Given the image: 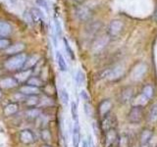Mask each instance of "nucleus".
I'll return each mask as SVG.
<instances>
[{"instance_id":"5","label":"nucleus","mask_w":157,"mask_h":147,"mask_svg":"<svg viewBox=\"0 0 157 147\" xmlns=\"http://www.w3.org/2000/svg\"><path fill=\"white\" fill-rule=\"evenodd\" d=\"M72 143L74 147H80L81 143V129L78 122H75L73 127V134H72Z\"/></svg>"},{"instance_id":"19","label":"nucleus","mask_w":157,"mask_h":147,"mask_svg":"<svg viewBox=\"0 0 157 147\" xmlns=\"http://www.w3.org/2000/svg\"><path fill=\"white\" fill-rule=\"evenodd\" d=\"M148 98L145 97L144 94H140L139 96H136L135 98V100H134V105L135 106H140V107H142V106H144L146 105L147 103H148Z\"/></svg>"},{"instance_id":"47","label":"nucleus","mask_w":157,"mask_h":147,"mask_svg":"<svg viewBox=\"0 0 157 147\" xmlns=\"http://www.w3.org/2000/svg\"><path fill=\"white\" fill-rule=\"evenodd\" d=\"M0 97H1V92H0Z\"/></svg>"},{"instance_id":"7","label":"nucleus","mask_w":157,"mask_h":147,"mask_svg":"<svg viewBox=\"0 0 157 147\" xmlns=\"http://www.w3.org/2000/svg\"><path fill=\"white\" fill-rule=\"evenodd\" d=\"M124 72H125V69L122 65H117L115 66V68L111 69L110 71V75H109V80L110 81H118L124 76Z\"/></svg>"},{"instance_id":"26","label":"nucleus","mask_w":157,"mask_h":147,"mask_svg":"<svg viewBox=\"0 0 157 147\" xmlns=\"http://www.w3.org/2000/svg\"><path fill=\"white\" fill-rule=\"evenodd\" d=\"M149 121L152 123L157 122V103L152 105L149 111Z\"/></svg>"},{"instance_id":"22","label":"nucleus","mask_w":157,"mask_h":147,"mask_svg":"<svg viewBox=\"0 0 157 147\" xmlns=\"http://www.w3.org/2000/svg\"><path fill=\"white\" fill-rule=\"evenodd\" d=\"M31 15V17L33 18V20H44V14L40 11L39 9L37 8H33L32 9V14H29Z\"/></svg>"},{"instance_id":"20","label":"nucleus","mask_w":157,"mask_h":147,"mask_svg":"<svg viewBox=\"0 0 157 147\" xmlns=\"http://www.w3.org/2000/svg\"><path fill=\"white\" fill-rule=\"evenodd\" d=\"M11 32V27L6 22L0 21V36H5Z\"/></svg>"},{"instance_id":"30","label":"nucleus","mask_w":157,"mask_h":147,"mask_svg":"<svg viewBox=\"0 0 157 147\" xmlns=\"http://www.w3.org/2000/svg\"><path fill=\"white\" fill-rule=\"evenodd\" d=\"M38 59H39V57H38L37 55L32 56L31 58L29 59V60L26 61V63H25V65H24V66L26 67L27 69H28V68H31V67H33V65H36V62L38 61Z\"/></svg>"},{"instance_id":"15","label":"nucleus","mask_w":157,"mask_h":147,"mask_svg":"<svg viewBox=\"0 0 157 147\" xmlns=\"http://www.w3.org/2000/svg\"><path fill=\"white\" fill-rule=\"evenodd\" d=\"M152 136H153V134H152V131L150 130H144V131L141 132V135H140V142L142 145H146L148 142L151 140Z\"/></svg>"},{"instance_id":"9","label":"nucleus","mask_w":157,"mask_h":147,"mask_svg":"<svg viewBox=\"0 0 157 147\" xmlns=\"http://www.w3.org/2000/svg\"><path fill=\"white\" fill-rule=\"evenodd\" d=\"M109 36H101L100 38H98L97 40L94 42L92 46V51L94 53H98L100 52L102 49H104L105 46L108 44V41H109Z\"/></svg>"},{"instance_id":"33","label":"nucleus","mask_w":157,"mask_h":147,"mask_svg":"<svg viewBox=\"0 0 157 147\" xmlns=\"http://www.w3.org/2000/svg\"><path fill=\"white\" fill-rule=\"evenodd\" d=\"M36 3L37 6H39L40 8L45 10L46 12H48L49 8H48V3H47L46 0H36Z\"/></svg>"},{"instance_id":"10","label":"nucleus","mask_w":157,"mask_h":147,"mask_svg":"<svg viewBox=\"0 0 157 147\" xmlns=\"http://www.w3.org/2000/svg\"><path fill=\"white\" fill-rule=\"evenodd\" d=\"M132 97H134V88L128 86L122 90L120 94V101L122 103H128L132 99Z\"/></svg>"},{"instance_id":"2","label":"nucleus","mask_w":157,"mask_h":147,"mask_svg":"<svg viewBox=\"0 0 157 147\" xmlns=\"http://www.w3.org/2000/svg\"><path fill=\"white\" fill-rule=\"evenodd\" d=\"M144 119V110L140 106H134L130 110L128 120L132 124H139Z\"/></svg>"},{"instance_id":"42","label":"nucleus","mask_w":157,"mask_h":147,"mask_svg":"<svg viewBox=\"0 0 157 147\" xmlns=\"http://www.w3.org/2000/svg\"><path fill=\"white\" fill-rule=\"evenodd\" d=\"M82 147H88V141L87 140H83L82 143Z\"/></svg>"},{"instance_id":"36","label":"nucleus","mask_w":157,"mask_h":147,"mask_svg":"<svg viewBox=\"0 0 157 147\" xmlns=\"http://www.w3.org/2000/svg\"><path fill=\"white\" fill-rule=\"evenodd\" d=\"M29 85H31L33 86H39L41 85V81L38 80L36 77H33L29 81Z\"/></svg>"},{"instance_id":"4","label":"nucleus","mask_w":157,"mask_h":147,"mask_svg":"<svg viewBox=\"0 0 157 147\" xmlns=\"http://www.w3.org/2000/svg\"><path fill=\"white\" fill-rule=\"evenodd\" d=\"M147 71V66L144 63H140L139 65H136L134 70L132 72V78L134 81H140L141 80L144 76L145 75V73Z\"/></svg>"},{"instance_id":"45","label":"nucleus","mask_w":157,"mask_h":147,"mask_svg":"<svg viewBox=\"0 0 157 147\" xmlns=\"http://www.w3.org/2000/svg\"><path fill=\"white\" fill-rule=\"evenodd\" d=\"M42 147H50V146H48V145H43Z\"/></svg>"},{"instance_id":"14","label":"nucleus","mask_w":157,"mask_h":147,"mask_svg":"<svg viewBox=\"0 0 157 147\" xmlns=\"http://www.w3.org/2000/svg\"><path fill=\"white\" fill-rule=\"evenodd\" d=\"M23 94L26 95H33V94H38L39 89L36 86H33V85H27V86H23L21 89H20Z\"/></svg>"},{"instance_id":"31","label":"nucleus","mask_w":157,"mask_h":147,"mask_svg":"<svg viewBox=\"0 0 157 147\" xmlns=\"http://www.w3.org/2000/svg\"><path fill=\"white\" fill-rule=\"evenodd\" d=\"M129 143H130V139L127 135H123L119 139L120 147H129Z\"/></svg>"},{"instance_id":"41","label":"nucleus","mask_w":157,"mask_h":147,"mask_svg":"<svg viewBox=\"0 0 157 147\" xmlns=\"http://www.w3.org/2000/svg\"><path fill=\"white\" fill-rule=\"evenodd\" d=\"M4 1L7 2L9 5H15V4H17L18 0H4Z\"/></svg>"},{"instance_id":"13","label":"nucleus","mask_w":157,"mask_h":147,"mask_svg":"<svg viewBox=\"0 0 157 147\" xmlns=\"http://www.w3.org/2000/svg\"><path fill=\"white\" fill-rule=\"evenodd\" d=\"M56 61H57V64H58V67L60 69V71L62 72H66L67 69H68V66H67V63L65 61V58L63 57L62 54L57 51L56 52Z\"/></svg>"},{"instance_id":"8","label":"nucleus","mask_w":157,"mask_h":147,"mask_svg":"<svg viewBox=\"0 0 157 147\" xmlns=\"http://www.w3.org/2000/svg\"><path fill=\"white\" fill-rule=\"evenodd\" d=\"M118 141V135L114 129H111L106 131L105 136V147H111Z\"/></svg>"},{"instance_id":"17","label":"nucleus","mask_w":157,"mask_h":147,"mask_svg":"<svg viewBox=\"0 0 157 147\" xmlns=\"http://www.w3.org/2000/svg\"><path fill=\"white\" fill-rule=\"evenodd\" d=\"M20 138L24 143H31L33 140V135L29 130H23L20 134Z\"/></svg>"},{"instance_id":"1","label":"nucleus","mask_w":157,"mask_h":147,"mask_svg":"<svg viewBox=\"0 0 157 147\" xmlns=\"http://www.w3.org/2000/svg\"><path fill=\"white\" fill-rule=\"evenodd\" d=\"M26 61H27V56L25 54H18V55L8 59L6 63H5V67L8 70H18V69L24 67Z\"/></svg>"},{"instance_id":"39","label":"nucleus","mask_w":157,"mask_h":147,"mask_svg":"<svg viewBox=\"0 0 157 147\" xmlns=\"http://www.w3.org/2000/svg\"><path fill=\"white\" fill-rule=\"evenodd\" d=\"M27 114H28V116L33 118V117L38 116L39 111H38V110H36V109H34V110H29V111H28V112H27Z\"/></svg>"},{"instance_id":"46","label":"nucleus","mask_w":157,"mask_h":147,"mask_svg":"<svg viewBox=\"0 0 157 147\" xmlns=\"http://www.w3.org/2000/svg\"><path fill=\"white\" fill-rule=\"evenodd\" d=\"M142 147H147V146H146V145H144V146H142Z\"/></svg>"},{"instance_id":"18","label":"nucleus","mask_w":157,"mask_h":147,"mask_svg":"<svg viewBox=\"0 0 157 147\" xmlns=\"http://www.w3.org/2000/svg\"><path fill=\"white\" fill-rule=\"evenodd\" d=\"M25 45L23 43H16L14 45L9 46L6 49V53L7 54H14V53H18V52H21L22 50H24Z\"/></svg>"},{"instance_id":"37","label":"nucleus","mask_w":157,"mask_h":147,"mask_svg":"<svg viewBox=\"0 0 157 147\" xmlns=\"http://www.w3.org/2000/svg\"><path fill=\"white\" fill-rule=\"evenodd\" d=\"M37 102H38V99H37V97L36 96H32V97H29L28 101H27V104L29 105V106H33V105H36L37 104Z\"/></svg>"},{"instance_id":"3","label":"nucleus","mask_w":157,"mask_h":147,"mask_svg":"<svg viewBox=\"0 0 157 147\" xmlns=\"http://www.w3.org/2000/svg\"><path fill=\"white\" fill-rule=\"evenodd\" d=\"M123 28H124V24L120 21V20H113L109 24L108 27V36L109 37H117L122 32Z\"/></svg>"},{"instance_id":"16","label":"nucleus","mask_w":157,"mask_h":147,"mask_svg":"<svg viewBox=\"0 0 157 147\" xmlns=\"http://www.w3.org/2000/svg\"><path fill=\"white\" fill-rule=\"evenodd\" d=\"M17 85V81L12 77H6L0 81V86L3 88H12Z\"/></svg>"},{"instance_id":"38","label":"nucleus","mask_w":157,"mask_h":147,"mask_svg":"<svg viewBox=\"0 0 157 147\" xmlns=\"http://www.w3.org/2000/svg\"><path fill=\"white\" fill-rule=\"evenodd\" d=\"M80 95H81V98L83 100V101H86V102H88L90 101V95H88V93L86 91V90H81V93H80Z\"/></svg>"},{"instance_id":"40","label":"nucleus","mask_w":157,"mask_h":147,"mask_svg":"<svg viewBox=\"0 0 157 147\" xmlns=\"http://www.w3.org/2000/svg\"><path fill=\"white\" fill-rule=\"evenodd\" d=\"M42 136H43V138L45 139V140H49V139H50V134H49V132L47 130H44L42 132Z\"/></svg>"},{"instance_id":"28","label":"nucleus","mask_w":157,"mask_h":147,"mask_svg":"<svg viewBox=\"0 0 157 147\" xmlns=\"http://www.w3.org/2000/svg\"><path fill=\"white\" fill-rule=\"evenodd\" d=\"M142 94L148 98V99H151L152 96H153V87L151 85H145L144 89H142Z\"/></svg>"},{"instance_id":"21","label":"nucleus","mask_w":157,"mask_h":147,"mask_svg":"<svg viewBox=\"0 0 157 147\" xmlns=\"http://www.w3.org/2000/svg\"><path fill=\"white\" fill-rule=\"evenodd\" d=\"M60 99L64 105H68L69 102H70V95L67 91L66 88H62L60 91Z\"/></svg>"},{"instance_id":"34","label":"nucleus","mask_w":157,"mask_h":147,"mask_svg":"<svg viewBox=\"0 0 157 147\" xmlns=\"http://www.w3.org/2000/svg\"><path fill=\"white\" fill-rule=\"evenodd\" d=\"M54 24H55L56 34H57V36H61V34H62V28H61V24H60V22H59V20L55 19V22H54Z\"/></svg>"},{"instance_id":"43","label":"nucleus","mask_w":157,"mask_h":147,"mask_svg":"<svg viewBox=\"0 0 157 147\" xmlns=\"http://www.w3.org/2000/svg\"><path fill=\"white\" fill-rule=\"evenodd\" d=\"M74 1H76L77 3H82L85 0H74Z\"/></svg>"},{"instance_id":"35","label":"nucleus","mask_w":157,"mask_h":147,"mask_svg":"<svg viewBox=\"0 0 157 147\" xmlns=\"http://www.w3.org/2000/svg\"><path fill=\"white\" fill-rule=\"evenodd\" d=\"M10 46V41L8 39H0V49H7Z\"/></svg>"},{"instance_id":"24","label":"nucleus","mask_w":157,"mask_h":147,"mask_svg":"<svg viewBox=\"0 0 157 147\" xmlns=\"http://www.w3.org/2000/svg\"><path fill=\"white\" fill-rule=\"evenodd\" d=\"M71 116L74 122H78V106L76 102H71Z\"/></svg>"},{"instance_id":"25","label":"nucleus","mask_w":157,"mask_h":147,"mask_svg":"<svg viewBox=\"0 0 157 147\" xmlns=\"http://www.w3.org/2000/svg\"><path fill=\"white\" fill-rule=\"evenodd\" d=\"M85 74H83V72L82 70H78L77 73H76V82L77 85L78 86H81L83 85V82H85Z\"/></svg>"},{"instance_id":"11","label":"nucleus","mask_w":157,"mask_h":147,"mask_svg":"<svg viewBox=\"0 0 157 147\" xmlns=\"http://www.w3.org/2000/svg\"><path fill=\"white\" fill-rule=\"evenodd\" d=\"M114 124H115V119L112 116H107L104 118V120L102 122V129L104 130H109L111 129H114Z\"/></svg>"},{"instance_id":"27","label":"nucleus","mask_w":157,"mask_h":147,"mask_svg":"<svg viewBox=\"0 0 157 147\" xmlns=\"http://www.w3.org/2000/svg\"><path fill=\"white\" fill-rule=\"evenodd\" d=\"M18 111V105L17 104H14V103H11V104L7 105L5 107V114L6 115H12V114H15Z\"/></svg>"},{"instance_id":"12","label":"nucleus","mask_w":157,"mask_h":147,"mask_svg":"<svg viewBox=\"0 0 157 147\" xmlns=\"http://www.w3.org/2000/svg\"><path fill=\"white\" fill-rule=\"evenodd\" d=\"M112 107V103L110 100H103L99 104V113L101 116H105L108 114V112L110 111Z\"/></svg>"},{"instance_id":"44","label":"nucleus","mask_w":157,"mask_h":147,"mask_svg":"<svg viewBox=\"0 0 157 147\" xmlns=\"http://www.w3.org/2000/svg\"><path fill=\"white\" fill-rule=\"evenodd\" d=\"M155 17H156V21H157V9H156V14H155Z\"/></svg>"},{"instance_id":"23","label":"nucleus","mask_w":157,"mask_h":147,"mask_svg":"<svg viewBox=\"0 0 157 147\" xmlns=\"http://www.w3.org/2000/svg\"><path fill=\"white\" fill-rule=\"evenodd\" d=\"M31 74H32L31 70H27V71H24V72H21V73L17 74V75L15 76V77H16L18 81H25L26 80H28L29 77L31 76Z\"/></svg>"},{"instance_id":"32","label":"nucleus","mask_w":157,"mask_h":147,"mask_svg":"<svg viewBox=\"0 0 157 147\" xmlns=\"http://www.w3.org/2000/svg\"><path fill=\"white\" fill-rule=\"evenodd\" d=\"M83 110H85V113L87 117L92 116V107L88 102H86L85 104H83Z\"/></svg>"},{"instance_id":"29","label":"nucleus","mask_w":157,"mask_h":147,"mask_svg":"<svg viewBox=\"0 0 157 147\" xmlns=\"http://www.w3.org/2000/svg\"><path fill=\"white\" fill-rule=\"evenodd\" d=\"M63 41H64V45H65V49H66V51H67V53H68V55L70 56V58L72 59V60H75V58H76L75 53H74L73 49L71 48V46H70V44H69L68 40H67L66 38H64V39H63Z\"/></svg>"},{"instance_id":"6","label":"nucleus","mask_w":157,"mask_h":147,"mask_svg":"<svg viewBox=\"0 0 157 147\" xmlns=\"http://www.w3.org/2000/svg\"><path fill=\"white\" fill-rule=\"evenodd\" d=\"M76 16L78 20L86 22L91 18V11L87 7L81 6L76 10Z\"/></svg>"}]
</instances>
